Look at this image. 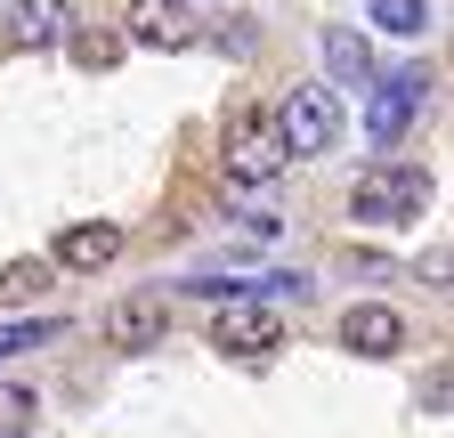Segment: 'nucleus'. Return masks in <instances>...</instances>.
Here are the masks:
<instances>
[{
    "mask_svg": "<svg viewBox=\"0 0 454 438\" xmlns=\"http://www.w3.org/2000/svg\"><path fill=\"white\" fill-rule=\"evenodd\" d=\"M284 162H293V154H284L276 114H244V122H236V138H227V179H236V187H268Z\"/></svg>",
    "mask_w": 454,
    "mask_h": 438,
    "instance_id": "5",
    "label": "nucleus"
},
{
    "mask_svg": "<svg viewBox=\"0 0 454 438\" xmlns=\"http://www.w3.org/2000/svg\"><path fill=\"white\" fill-rule=\"evenodd\" d=\"M325 74H333V82H373V49H365V33L333 25V33H325Z\"/></svg>",
    "mask_w": 454,
    "mask_h": 438,
    "instance_id": "10",
    "label": "nucleus"
},
{
    "mask_svg": "<svg viewBox=\"0 0 454 438\" xmlns=\"http://www.w3.org/2000/svg\"><path fill=\"white\" fill-rule=\"evenodd\" d=\"M422 98H430V74H381L373 98H365V138H373V146H397V138L414 130Z\"/></svg>",
    "mask_w": 454,
    "mask_h": 438,
    "instance_id": "4",
    "label": "nucleus"
},
{
    "mask_svg": "<svg viewBox=\"0 0 454 438\" xmlns=\"http://www.w3.org/2000/svg\"><path fill=\"white\" fill-rule=\"evenodd\" d=\"M430 171H414V162H373V171H357V187H349V211L357 219H373V228H406V219H422L430 211Z\"/></svg>",
    "mask_w": 454,
    "mask_h": 438,
    "instance_id": "1",
    "label": "nucleus"
},
{
    "mask_svg": "<svg viewBox=\"0 0 454 438\" xmlns=\"http://www.w3.org/2000/svg\"><path fill=\"white\" fill-rule=\"evenodd\" d=\"M114 252H122V228H114V219H82V228L57 236V268H82V277H90V268H106Z\"/></svg>",
    "mask_w": 454,
    "mask_h": 438,
    "instance_id": "9",
    "label": "nucleus"
},
{
    "mask_svg": "<svg viewBox=\"0 0 454 438\" xmlns=\"http://www.w3.org/2000/svg\"><path fill=\"white\" fill-rule=\"evenodd\" d=\"M130 41L138 49H195L187 0H138V9H130Z\"/></svg>",
    "mask_w": 454,
    "mask_h": 438,
    "instance_id": "8",
    "label": "nucleus"
},
{
    "mask_svg": "<svg viewBox=\"0 0 454 438\" xmlns=\"http://www.w3.org/2000/svg\"><path fill=\"white\" fill-rule=\"evenodd\" d=\"M340 341H349L357 357H397L406 349V317L381 309V301H357L349 317H340Z\"/></svg>",
    "mask_w": 454,
    "mask_h": 438,
    "instance_id": "7",
    "label": "nucleus"
},
{
    "mask_svg": "<svg viewBox=\"0 0 454 438\" xmlns=\"http://www.w3.org/2000/svg\"><path fill=\"white\" fill-rule=\"evenodd\" d=\"M162 333H170V301L162 293H130V301L106 309V341L114 349H154Z\"/></svg>",
    "mask_w": 454,
    "mask_h": 438,
    "instance_id": "6",
    "label": "nucleus"
},
{
    "mask_svg": "<svg viewBox=\"0 0 454 438\" xmlns=\"http://www.w3.org/2000/svg\"><path fill=\"white\" fill-rule=\"evenodd\" d=\"M284 341V317H276V301H260V293H227V309L211 317V349L219 357H268Z\"/></svg>",
    "mask_w": 454,
    "mask_h": 438,
    "instance_id": "2",
    "label": "nucleus"
},
{
    "mask_svg": "<svg viewBox=\"0 0 454 438\" xmlns=\"http://www.w3.org/2000/svg\"><path fill=\"white\" fill-rule=\"evenodd\" d=\"M74 58H82V66H114V58H122V41H114V33H82Z\"/></svg>",
    "mask_w": 454,
    "mask_h": 438,
    "instance_id": "15",
    "label": "nucleus"
},
{
    "mask_svg": "<svg viewBox=\"0 0 454 438\" xmlns=\"http://www.w3.org/2000/svg\"><path fill=\"white\" fill-rule=\"evenodd\" d=\"M33 414H41V398L25 381H0V438H33Z\"/></svg>",
    "mask_w": 454,
    "mask_h": 438,
    "instance_id": "12",
    "label": "nucleus"
},
{
    "mask_svg": "<svg viewBox=\"0 0 454 438\" xmlns=\"http://www.w3.org/2000/svg\"><path fill=\"white\" fill-rule=\"evenodd\" d=\"M373 25L381 33H422L430 25V0H373Z\"/></svg>",
    "mask_w": 454,
    "mask_h": 438,
    "instance_id": "14",
    "label": "nucleus"
},
{
    "mask_svg": "<svg viewBox=\"0 0 454 438\" xmlns=\"http://www.w3.org/2000/svg\"><path fill=\"white\" fill-rule=\"evenodd\" d=\"M17 41L25 49H57L66 41V0H25L17 9Z\"/></svg>",
    "mask_w": 454,
    "mask_h": 438,
    "instance_id": "11",
    "label": "nucleus"
},
{
    "mask_svg": "<svg viewBox=\"0 0 454 438\" xmlns=\"http://www.w3.org/2000/svg\"><path fill=\"white\" fill-rule=\"evenodd\" d=\"M57 333H66L57 317H9V325H0V365H9L17 349H33V341H57Z\"/></svg>",
    "mask_w": 454,
    "mask_h": 438,
    "instance_id": "13",
    "label": "nucleus"
},
{
    "mask_svg": "<svg viewBox=\"0 0 454 438\" xmlns=\"http://www.w3.org/2000/svg\"><path fill=\"white\" fill-rule=\"evenodd\" d=\"M276 130H284V154H333L340 146V98L333 90H293L276 106Z\"/></svg>",
    "mask_w": 454,
    "mask_h": 438,
    "instance_id": "3",
    "label": "nucleus"
}]
</instances>
